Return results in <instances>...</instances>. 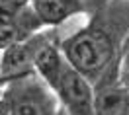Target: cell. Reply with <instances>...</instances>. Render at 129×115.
Here are the masks:
<instances>
[{"label":"cell","instance_id":"9c48e42d","mask_svg":"<svg viewBox=\"0 0 129 115\" xmlns=\"http://www.w3.org/2000/svg\"><path fill=\"white\" fill-rule=\"evenodd\" d=\"M80 2V8L84 14H96V12H100V10L104 8V6H108L110 4V0H78Z\"/></svg>","mask_w":129,"mask_h":115},{"label":"cell","instance_id":"ba28073f","mask_svg":"<svg viewBox=\"0 0 129 115\" xmlns=\"http://www.w3.org/2000/svg\"><path fill=\"white\" fill-rule=\"evenodd\" d=\"M117 74L119 80L125 86H129V35L125 37V41L119 49V57H117Z\"/></svg>","mask_w":129,"mask_h":115},{"label":"cell","instance_id":"30bf717a","mask_svg":"<svg viewBox=\"0 0 129 115\" xmlns=\"http://www.w3.org/2000/svg\"><path fill=\"white\" fill-rule=\"evenodd\" d=\"M0 115H8V111H6V105H4V101L0 99Z\"/></svg>","mask_w":129,"mask_h":115},{"label":"cell","instance_id":"52a82bcc","mask_svg":"<svg viewBox=\"0 0 129 115\" xmlns=\"http://www.w3.org/2000/svg\"><path fill=\"white\" fill-rule=\"evenodd\" d=\"M27 4L29 0H0V24L14 22Z\"/></svg>","mask_w":129,"mask_h":115},{"label":"cell","instance_id":"8992f818","mask_svg":"<svg viewBox=\"0 0 129 115\" xmlns=\"http://www.w3.org/2000/svg\"><path fill=\"white\" fill-rule=\"evenodd\" d=\"M29 6L37 14L43 25H61L69 18L80 14L78 0H29Z\"/></svg>","mask_w":129,"mask_h":115},{"label":"cell","instance_id":"7c38bea8","mask_svg":"<svg viewBox=\"0 0 129 115\" xmlns=\"http://www.w3.org/2000/svg\"><path fill=\"white\" fill-rule=\"evenodd\" d=\"M0 57H2V53H0Z\"/></svg>","mask_w":129,"mask_h":115},{"label":"cell","instance_id":"6da1fadb","mask_svg":"<svg viewBox=\"0 0 129 115\" xmlns=\"http://www.w3.org/2000/svg\"><path fill=\"white\" fill-rule=\"evenodd\" d=\"M129 35V0H110V4L92 14L86 27L61 43L64 59L90 82L100 80L113 63Z\"/></svg>","mask_w":129,"mask_h":115},{"label":"cell","instance_id":"3957f363","mask_svg":"<svg viewBox=\"0 0 129 115\" xmlns=\"http://www.w3.org/2000/svg\"><path fill=\"white\" fill-rule=\"evenodd\" d=\"M55 94L67 115H96V90L88 78L69 65L55 88Z\"/></svg>","mask_w":129,"mask_h":115},{"label":"cell","instance_id":"277c9868","mask_svg":"<svg viewBox=\"0 0 129 115\" xmlns=\"http://www.w3.org/2000/svg\"><path fill=\"white\" fill-rule=\"evenodd\" d=\"M49 33H33L22 41L10 45L6 51H2L0 57V84H8L24 74L33 72V63L37 57V51L51 39Z\"/></svg>","mask_w":129,"mask_h":115},{"label":"cell","instance_id":"8fae6325","mask_svg":"<svg viewBox=\"0 0 129 115\" xmlns=\"http://www.w3.org/2000/svg\"><path fill=\"white\" fill-rule=\"evenodd\" d=\"M59 115H64V113H63V111H59Z\"/></svg>","mask_w":129,"mask_h":115},{"label":"cell","instance_id":"5b68a950","mask_svg":"<svg viewBox=\"0 0 129 115\" xmlns=\"http://www.w3.org/2000/svg\"><path fill=\"white\" fill-rule=\"evenodd\" d=\"M67 66H69V61L64 59L63 51H61V43H57L51 37L37 51V57H35V63H33V70L51 90L55 92L61 76L67 70Z\"/></svg>","mask_w":129,"mask_h":115},{"label":"cell","instance_id":"7a4b0ae2","mask_svg":"<svg viewBox=\"0 0 129 115\" xmlns=\"http://www.w3.org/2000/svg\"><path fill=\"white\" fill-rule=\"evenodd\" d=\"M8 115H59V98L35 74H24L10 80L2 94Z\"/></svg>","mask_w":129,"mask_h":115}]
</instances>
